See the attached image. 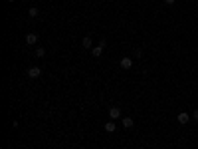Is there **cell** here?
I'll list each match as a JSON object with an SVG mask.
<instances>
[{"instance_id": "11", "label": "cell", "mask_w": 198, "mask_h": 149, "mask_svg": "<svg viewBox=\"0 0 198 149\" xmlns=\"http://www.w3.org/2000/svg\"><path fill=\"white\" fill-rule=\"evenodd\" d=\"M44 54H46V50H44V48H36V56H38V58H42Z\"/></svg>"}, {"instance_id": "8", "label": "cell", "mask_w": 198, "mask_h": 149, "mask_svg": "<svg viewBox=\"0 0 198 149\" xmlns=\"http://www.w3.org/2000/svg\"><path fill=\"white\" fill-rule=\"evenodd\" d=\"M36 42H38L36 34H26V44H36Z\"/></svg>"}, {"instance_id": "12", "label": "cell", "mask_w": 198, "mask_h": 149, "mask_svg": "<svg viewBox=\"0 0 198 149\" xmlns=\"http://www.w3.org/2000/svg\"><path fill=\"white\" fill-rule=\"evenodd\" d=\"M135 58H143V50H141V48L135 50Z\"/></svg>"}, {"instance_id": "9", "label": "cell", "mask_w": 198, "mask_h": 149, "mask_svg": "<svg viewBox=\"0 0 198 149\" xmlns=\"http://www.w3.org/2000/svg\"><path fill=\"white\" fill-rule=\"evenodd\" d=\"M38 14H40V10H38V8H36V6H32V8H30V10H28V16H30V18H36V16H38Z\"/></svg>"}, {"instance_id": "3", "label": "cell", "mask_w": 198, "mask_h": 149, "mask_svg": "<svg viewBox=\"0 0 198 149\" xmlns=\"http://www.w3.org/2000/svg\"><path fill=\"white\" fill-rule=\"evenodd\" d=\"M176 119H178V123H182V125H186V123L190 121V116H188L186 112H180L178 116H176Z\"/></svg>"}, {"instance_id": "1", "label": "cell", "mask_w": 198, "mask_h": 149, "mask_svg": "<svg viewBox=\"0 0 198 149\" xmlns=\"http://www.w3.org/2000/svg\"><path fill=\"white\" fill-rule=\"evenodd\" d=\"M105 46H107V44H105V40H101L97 46H93V48H91V56H93V58H99L101 54H103V48H105Z\"/></svg>"}, {"instance_id": "2", "label": "cell", "mask_w": 198, "mask_h": 149, "mask_svg": "<svg viewBox=\"0 0 198 149\" xmlns=\"http://www.w3.org/2000/svg\"><path fill=\"white\" fill-rule=\"evenodd\" d=\"M40 76H42V68L40 66H32L30 70H28V78L36 80V78H40Z\"/></svg>"}, {"instance_id": "7", "label": "cell", "mask_w": 198, "mask_h": 149, "mask_svg": "<svg viewBox=\"0 0 198 149\" xmlns=\"http://www.w3.org/2000/svg\"><path fill=\"white\" fill-rule=\"evenodd\" d=\"M115 123H113V119H111V121H107V123H105V131H107V133H113V131H115Z\"/></svg>"}, {"instance_id": "15", "label": "cell", "mask_w": 198, "mask_h": 149, "mask_svg": "<svg viewBox=\"0 0 198 149\" xmlns=\"http://www.w3.org/2000/svg\"><path fill=\"white\" fill-rule=\"evenodd\" d=\"M8 2H14V0H8Z\"/></svg>"}, {"instance_id": "13", "label": "cell", "mask_w": 198, "mask_h": 149, "mask_svg": "<svg viewBox=\"0 0 198 149\" xmlns=\"http://www.w3.org/2000/svg\"><path fill=\"white\" fill-rule=\"evenodd\" d=\"M192 119H194V121H198V109H194V112H192Z\"/></svg>"}, {"instance_id": "5", "label": "cell", "mask_w": 198, "mask_h": 149, "mask_svg": "<svg viewBox=\"0 0 198 149\" xmlns=\"http://www.w3.org/2000/svg\"><path fill=\"white\" fill-rule=\"evenodd\" d=\"M109 117H111V119L121 117V109H119V108H115V105H113V108H109Z\"/></svg>"}, {"instance_id": "14", "label": "cell", "mask_w": 198, "mask_h": 149, "mask_svg": "<svg viewBox=\"0 0 198 149\" xmlns=\"http://www.w3.org/2000/svg\"><path fill=\"white\" fill-rule=\"evenodd\" d=\"M174 2H176V0H165V4H168V6H172Z\"/></svg>"}, {"instance_id": "4", "label": "cell", "mask_w": 198, "mask_h": 149, "mask_svg": "<svg viewBox=\"0 0 198 149\" xmlns=\"http://www.w3.org/2000/svg\"><path fill=\"white\" fill-rule=\"evenodd\" d=\"M119 66L123 68V70H131V66H133V58H123L119 62Z\"/></svg>"}, {"instance_id": "10", "label": "cell", "mask_w": 198, "mask_h": 149, "mask_svg": "<svg viewBox=\"0 0 198 149\" xmlns=\"http://www.w3.org/2000/svg\"><path fill=\"white\" fill-rule=\"evenodd\" d=\"M123 127H125V129L133 127V119H131V117H123Z\"/></svg>"}, {"instance_id": "6", "label": "cell", "mask_w": 198, "mask_h": 149, "mask_svg": "<svg viewBox=\"0 0 198 149\" xmlns=\"http://www.w3.org/2000/svg\"><path fill=\"white\" fill-rule=\"evenodd\" d=\"M81 46H83L85 50H91V48H93V44H91V38H89V36H85V38L81 40Z\"/></svg>"}]
</instances>
